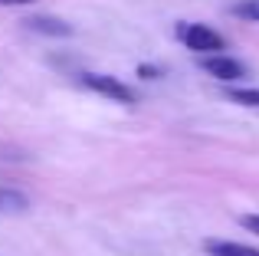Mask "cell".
Here are the masks:
<instances>
[{"instance_id": "cell-3", "label": "cell", "mask_w": 259, "mask_h": 256, "mask_svg": "<svg viewBox=\"0 0 259 256\" xmlns=\"http://www.w3.org/2000/svg\"><path fill=\"white\" fill-rule=\"evenodd\" d=\"M200 66H203V72H210V76L220 79V82H240V79L246 76V66H243L240 59L223 56V53H217V56H207Z\"/></svg>"}, {"instance_id": "cell-8", "label": "cell", "mask_w": 259, "mask_h": 256, "mask_svg": "<svg viewBox=\"0 0 259 256\" xmlns=\"http://www.w3.org/2000/svg\"><path fill=\"white\" fill-rule=\"evenodd\" d=\"M240 224L246 227L249 233H259V214H246V217H240Z\"/></svg>"}, {"instance_id": "cell-1", "label": "cell", "mask_w": 259, "mask_h": 256, "mask_svg": "<svg viewBox=\"0 0 259 256\" xmlns=\"http://www.w3.org/2000/svg\"><path fill=\"white\" fill-rule=\"evenodd\" d=\"M177 36L187 43V50L203 53V56H217V53L227 46V39H223L220 33L210 30V26H203V23H181L177 26Z\"/></svg>"}, {"instance_id": "cell-6", "label": "cell", "mask_w": 259, "mask_h": 256, "mask_svg": "<svg viewBox=\"0 0 259 256\" xmlns=\"http://www.w3.org/2000/svg\"><path fill=\"white\" fill-rule=\"evenodd\" d=\"M227 99L246 109H259V89H227Z\"/></svg>"}, {"instance_id": "cell-10", "label": "cell", "mask_w": 259, "mask_h": 256, "mask_svg": "<svg viewBox=\"0 0 259 256\" xmlns=\"http://www.w3.org/2000/svg\"><path fill=\"white\" fill-rule=\"evenodd\" d=\"M4 7H26V4H33V0H0Z\"/></svg>"}, {"instance_id": "cell-5", "label": "cell", "mask_w": 259, "mask_h": 256, "mask_svg": "<svg viewBox=\"0 0 259 256\" xmlns=\"http://www.w3.org/2000/svg\"><path fill=\"white\" fill-rule=\"evenodd\" d=\"M207 250L213 256H259V250L243 243H227V240H207Z\"/></svg>"}, {"instance_id": "cell-4", "label": "cell", "mask_w": 259, "mask_h": 256, "mask_svg": "<svg viewBox=\"0 0 259 256\" xmlns=\"http://www.w3.org/2000/svg\"><path fill=\"white\" fill-rule=\"evenodd\" d=\"M30 30L46 33V36H69L72 26L63 23V20H56V17H33V20H30Z\"/></svg>"}, {"instance_id": "cell-2", "label": "cell", "mask_w": 259, "mask_h": 256, "mask_svg": "<svg viewBox=\"0 0 259 256\" xmlns=\"http://www.w3.org/2000/svg\"><path fill=\"white\" fill-rule=\"evenodd\" d=\"M82 82L89 86L92 92H99V96H105L108 102H121V105H135V92L128 89L121 79L115 76H105V72H85Z\"/></svg>"}, {"instance_id": "cell-7", "label": "cell", "mask_w": 259, "mask_h": 256, "mask_svg": "<svg viewBox=\"0 0 259 256\" xmlns=\"http://www.w3.org/2000/svg\"><path fill=\"white\" fill-rule=\"evenodd\" d=\"M230 13L240 20H249V23H259V0H240L230 7Z\"/></svg>"}, {"instance_id": "cell-9", "label": "cell", "mask_w": 259, "mask_h": 256, "mask_svg": "<svg viewBox=\"0 0 259 256\" xmlns=\"http://www.w3.org/2000/svg\"><path fill=\"white\" fill-rule=\"evenodd\" d=\"M141 76H145V79H158V76H161V72H158V69H154V66H141Z\"/></svg>"}]
</instances>
